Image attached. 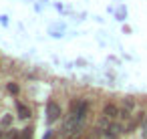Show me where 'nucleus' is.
I'll return each mask as SVG.
<instances>
[{
	"label": "nucleus",
	"instance_id": "f257e3e1",
	"mask_svg": "<svg viewBox=\"0 0 147 139\" xmlns=\"http://www.w3.org/2000/svg\"><path fill=\"white\" fill-rule=\"evenodd\" d=\"M87 115H89V101H85V99L73 101L71 111L63 123V137L65 139H79L85 131Z\"/></svg>",
	"mask_w": 147,
	"mask_h": 139
},
{
	"label": "nucleus",
	"instance_id": "f03ea898",
	"mask_svg": "<svg viewBox=\"0 0 147 139\" xmlns=\"http://www.w3.org/2000/svg\"><path fill=\"white\" fill-rule=\"evenodd\" d=\"M12 131V115H4L0 119V139H4Z\"/></svg>",
	"mask_w": 147,
	"mask_h": 139
},
{
	"label": "nucleus",
	"instance_id": "7ed1b4c3",
	"mask_svg": "<svg viewBox=\"0 0 147 139\" xmlns=\"http://www.w3.org/2000/svg\"><path fill=\"white\" fill-rule=\"evenodd\" d=\"M4 139H32V129H30V127H28V129H20V131L12 129Z\"/></svg>",
	"mask_w": 147,
	"mask_h": 139
},
{
	"label": "nucleus",
	"instance_id": "20e7f679",
	"mask_svg": "<svg viewBox=\"0 0 147 139\" xmlns=\"http://www.w3.org/2000/svg\"><path fill=\"white\" fill-rule=\"evenodd\" d=\"M59 115H61V107H57L55 103H51V105H49V121L59 119Z\"/></svg>",
	"mask_w": 147,
	"mask_h": 139
},
{
	"label": "nucleus",
	"instance_id": "39448f33",
	"mask_svg": "<svg viewBox=\"0 0 147 139\" xmlns=\"http://www.w3.org/2000/svg\"><path fill=\"white\" fill-rule=\"evenodd\" d=\"M16 107H18V113H20V117L22 119H26V117H30V109H26L22 103H16Z\"/></svg>",
	"mask_w": 147,
	"mask_h": 139
},
{
	"label": "nucleus",
	"instance_id": "423d86ee",
	"mask_svg": "<svg viewBox=\"0 0 147 139\" xmlns=\"http://www.w3.org/2000/svg\"><path fill=\"white\" fill-rule=\"evenodd\" d=\"M143 135H145V139H147V117L143 119Z\"/></svg>",
	"mask_w": 147,
	"mask_h": 139
}]
</instances>
